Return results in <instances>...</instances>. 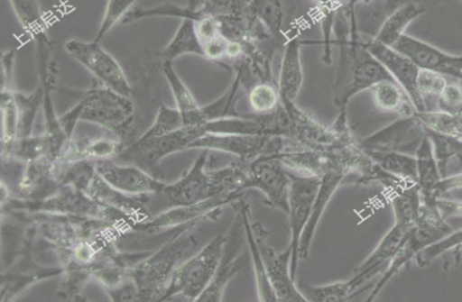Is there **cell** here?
<instances>
[{
	"mask_svg": "<svg viewBox=\"0 0 462 302\" xmlns=\"http://www.w3.org/2000/svg\"><path fill=\"white\" fill-rule=\"evenodd\" d=\"M256 243L263 257L266 273L280 302H308V297L297 288L296 280L291 274V251L287 245L283 251H277L269 242V230L263 224L253 220Z\"/></svg>",
	"mask_w": 462,
	"mask_h": 302,
	"instance_id": "cell-11",
	"label": "cell"
},
{
	"mask_svg": "<svg viewBox=\"0 0 462 302\" xmlns=\"http://www.w3.org/2000/svg\"><path fill=\"white\" fill-rule=\"evenodd\" d=\"M346 180L347 176L346 172L333 165L325 174H323L315 203H313L310 222H308L304 233H302L300 247V259H307L310 257L312 240L315 238V233L321 222L323 213H325L328 204H330L333 196H335V193L337 191V188H340L341 184Z\"/></svg>",
	"mask_w": 462,
	"mask_h": 302,
	"instance_id": "cell-21",
	"label": "cell"
},
{
	"mask_svg": "<svg viewBox=\"0 0 462 302\" xmlns=\"http://www.w3.org/2000/svg\"><path fill=\"white\" fill-rule=\"evenodd\" d=\"M438 206L446 219L453 216H462V202L460 201H448V199L441 197L438 199Z\"/></svg>",
	"mask_w": 462,
	"mask_h": 302,
	"instance_id": "cell-48",
	"label": "cell"
},
{
	"mask_svg": "<svg viewBox=\"0 0 462 302\" xmlns=\"http://www.w3.org/2000/svg\"><path fill=\"white\" fill-rule=\"evenodd\" d=\"M374 106L383 114H394L400 117L413 116L417 110L407 92L395 80H384L371 89Z\"/></svg>",
	"mask_w": 462,
	"mask_h": 302,
	"instance_id": "cell-25",
	"label": "cell"
},
{
	"mask_svg": "<svg viewBox=\"0 0 462 302\" xmlns=\"http://www.w3.org/2000/svg\"><path fill=\"white\" fill-rule=\"evenodd\" d=\"M235 211H239L243 215L246 243L250 251L251 259H253L256 291H258L259 301L279 302L277 296L269 279L264 265L263 257L254 237L253 229V215H251L249 205L245 203L244 198L231 205Z\"/></svg>",
	"mask_w": 462,
	"mask_h": 302,
	"instance_id": "cell-23",
	"label": "cell"
},
{
	"mask_svg": "<svg viewBox=\"0 0 462 302\" xmlns=\"http://www.w3.org/2000/svg\"><path fill=\"white\" fill-rule=\"evenodd\" d=\"M137 2L138 0H106L104 18L94 40L101 42L106 35L130 14V10Z\"/></svg>",
	"mask_w": 462,
	"mask_h": 302,
	"instance_id": "cell-41",
	"label": "cell"
},
{
	"mask_svg": "<svg viewBox=\"0 0 462 302\" xmlns=\"http://www.w3.org/2000/svg\"><path fill=\"white\" fill-rule=\"evenodd\" d=\"M439 110L448 114H462V87L448 83L438 98Z\"/></svg>",
	"mask_w": 462,
	"mask_h": 302,
	"instance_id": "cell-43",
	"label": "cell"
},
{
	"mask_svg": "<svg viewBox=\"0 0 462 302\" xmlns=\"http://www.w3.org/2000/svg\"><path fill=\"white\" fill-rule=\"evenodd\" d=\"M14 52L4 53L2 56V91L13 90L14 74Z\"/></svg>",
	"mask_w": 462,
	"mask_h": 302,
	"instance_id": "cell-47",
	"label": "cell"
},
{
	"mask_svg": "<svg viewBox=\"0 0 462 302\" xmlns=\"http://www.w3.org/2000/svg\"><path fill=\"white\" fill-rule=\"evenodd\" d=\"M207 134L204 126H184L171 134L143 140L125 148L119 160L134 163L135 166L156 177V169L164 158L187 151L198 138Z\"/></svg>",
	"mask_w": 462,
	"mask_h": 302,
	"instance_id": "cell-6",
	"label": "cell"
},
{
	"mask_svg": "<svg viewBox=\"0 0 462 302\" xmlns=\"http://www.w3.org/2000/svg\"><path fill=\"white\" fill-rule=\"evenodd\" d=\"M230 41L223 34L203 43L204 59L210 61H223L228 59V49Z\"/></svg>",
	"mask_w": 462,
	"mask_h": 302,
	"instance_id": "cell-44",
	"label": "cell"
},
{
	"mask_svg": "<svg viewBox=\"0 0 462 302\" xmlns=\"http://www.w3.org/2000/svg\"><path fill=\"white\" fill-rule=\"evenodd\" d=\"M201 223L179 227L161 248L152 252L132 270L140 291V301H162L173 273L197 248L194 230Z\"/></svg>",
	"mask_w": 462,
	"mask_h": 302,
	"instance_id": "cell-2",
	"label": "cell"
},
{
	"mask_svg": "<svg viewBox=\"0 0 462 302\" xmlns=\"http://www.w3.org/2000/svg\"><path fill=\"white\" fill-rule=\"evenodd\" d=\"M425 13L418 3L408 2L394 9L384 20L373 40L376 42L393 46L405 34L409 25Z\"/></svg>",
	"mask_w": 462,
	"mask_h": 302,
	"instance_id": "cell-26",
	"label": "cell"
},
{
	"mask_svg": "<svg viewBox=\"0 0 462 302\" xmlns=\"http://www.w3.org/2000/svg\"><path fill=\"white\" fill-rule=\"evenodd\" d=\"M291 184L289 199V216L291 242L289 248L291 251V274L296 280L299 270L300 247L302 233L310 222L313 203L319 189L321 178L302 177L291 173Z\"/></svg>",
	"mask_w": 462,
	"mask_h": 302,
	"instance_id": "cell-10",
	"label": "cell"
},
{
	"mask_svg": "<svg viewBox=\"0 0 462 302\" xmlns=\"http://www.w3.org/2000/svg\"><path fill=\"white\" fill-rule=\"evenodd\" d=\"M448 84V81L444 75L436 73L434 70H420L418 90L424 101L428 96H436V98H439Z\"/></svg>",
	"mask_w": 462,
	"mask_h": 302,
	"instance_id": "cell-42",
	"label": "cell"
},
{
	"mask_svg": "<svg viewBox=\"0 0 462 302\" xmlns=\"http://www.w3.org/2000/svg\"><path fill=\"white\" fill-rule=\"evenodd\" d=\"M82 122L92 123L125 138L134 117V104L127 96L105 86L81 91L79 104Z\"/></svg>",
	"mask_w": 462,
	"mask_h": 302,
	"instance_id": "cell-5",
	"label": "cell"
},
{
	"mask_svg": "<svg viewBox=\"0 0 462 302\" xmlns=\"http://www.w3.org/2000/svg\"><path fill=\"white\" fill-rule=\"evenodd\" d=\"M66 52L99 81L106 88L117 92L122 96H130L133 88L128 83L125 70L113 55L97 41L90 42L79 39H70L65 43Z\"/></svg>",
	"mask_w": 462,
	"mask_h": 302,
	"instance_id": "cell-8",
	"label": "cell"
},
{
	"mask_svg": "<svg viewBox=\"0 0 462 302\" xmlns=\"http://www.w3.org/2000/svg\"><path fill=\"white\" fill-rule=\"evenodd\" d=\"M236 213L237 214H236L233 224H231L228 233L226 234V243L217 275L208 288L199 296L198 301H223L225 289L229 281L243 268L245 248L248 243H246L243 215L239 211H236Z\"/></svg>",
	"mask_w": 462,
	"mask_h": 302,
	"instance_id": "cell-13",
	"label": "cell"
},
{
	"mask_svg": "<svg viewBox=\"0 0 462 302\" xmlns=\"http://www.w3.org/2000/svg\"><path fill=\"white\" fill-rule=\"evenodd\" d=\"M248 10L269 31L272 37H280L284 23L282 3L276 0H250Z\"/></svg>",
	"mask_w": 462,
	"mask_h": 302,
	"instance_id": "cell-34",
	"label": "cell"
},
{
	"mask_svg": "<svg viewBox=\"0 0 462 302\" xmlns=\"http://www.w3.org/2000/svg\"><path fill=\"white\" fill-rule=\"evenodd\" d=\"M183 55H198L204 58L203 43L199 39L197 23L193 19H183L176 34L163 50V61H173Z\"/></svg>",
	"mask_w": 462,
	"mask_h": 302,
	"instance_id": "cell-28",
	"label": "cell"
},
{
	"mask_svg": "<svg viewBox=\"0 0 462 302\" xmlns=\"http://www.w3.org/2000/svg\"><path fill=\"white\" fill-rule=\"evenodd\" d=\"M182 127H184L183 117L177 107L162 105L159 107L156 120L151 129L141 138L150 140V138L161 137L171 134V133L182 129Z\"/></svg>",
	"mask_w": 462,
	"mask_h": 302,
	"instance_id": "cell-40",
	"label": "cell"
},
{
	"mask_svg": "<svg viewBox=\"0 0 462 302\" xmlns=\"http://www.w3.org/2000/svg\"><path fill=\"white\" fill-rule=\"evenodd\" d=\"M373 0H350L346 10L348 12V17H351V31L353 32H356L357 24L356 23V14H354V9L357 6V5H368L371 4Z\"/></svg>",
	"mask_w": 462,
	"mask_h": 302,
	"instance_id": "cell-49",
	"label": "cell"
},
{
	"mask_svg": "<svg viewBox=\"0 0 462 302\" xmlns=\"http://www.w3.org/2000/svg\"><path fill=\"white\" fill-rule=\"evenodd\" d=\"M364 46L384 66L393 78L407 92L417 112H424L428 105L418 90V78L420 69L408 56L400 53L392 46L369 40Z\"/></svg>",
	"mask_w": 462,
	"mask_h": 302,
	"instance_id": "cell-14",
	"label": "cell"
},
{
	"mask_svg": "<svg viewBox=\"0 0 462 302\" xmlns=\"http://www.w3.org/2000/svg\"><path fill=\"white\" fill-rule=\"evenodd\" d=\"M276 2L282 3V0H276Z\"/></svg>",
	"mask_w": 462,
	"mask_h": 302,
	"instance_id": "cell-50",
	"label": "cell"
},
{
	"mask_svg": "<svg viewBox=\"0 0 462 302\" xmlns=\"http://www.w3.org/2000/svg\"><path fill=\"white\" fill-rule=\"evenodd\" d=\"M250 0H204L199 14L224 20L248 14Z\"/></svg>",
	"mask_w": 462,
	"mask_h": 302,
	"instance_id": "cell-39",
	"label": "cell"
},
{
	"mask_svg": "<svg viewBox=\"0 0 462 302\" xmlns=\"http://www.w3.org/2000/svg\"><path fill=\"white\" fill-rule=\"evenodd\" d=\"M392 48L408 56L420 69L434 70L462 81V55L444 52L425 41L404 34Z\"/></svg>",
	"mask_w": 462,
	"mask_h": 302,
	"instance_id": "cell-17",
	"label": "cell"
},
{
	"mask_svg": "<svg viewBox=\"0 0 462 302\" xmlns=\"http://www.w3.org/2000/svg\"><path fill=\"white\" fill-rule=\"evenodd\" d=\"M383 170L403 180L417 182V159L402 151H365Z\"/></svg>",
	"mask_w": 462,
	"mask_h": 302,
	"instance_id": "cell-30",
	"label": "cell"
},
{
	"mask_svg": "<svg viewBox=\"0 0 462 302\" xmlns=\"http://www.w3.org/2000/svg\"><path fill=\"white\" fill-rule=\"evenodd\" d=\"M10 3L23 29L35 40V42L50 41L46 33L48 28L43 19L42 9L38 0H10Z\"/></svg>",
	"mask_w": 462,
	"mask_h": 302,
	"instance_id": "cell-32",
	"label": "cell"
},
{
	"mask_svg": "<svg viewBox=\"0 0 462 302\" xmlns=\"http://www.w3.org/2000/svg\"><path fill=\"white\" fill-rule=\"evenodd\" d=\"M95 167L106 183L127 196H152L161 191L164 186L163 182L143 169L135 165H117L113 159L96 160Z\"/></svg>",
	"mask_w": 462,
	"mask_h": 302,
	"instance_id": "cell-16",
	"label": "cell"
},
{
	"mask_svg": "<svg viewBox=\"0 0 462 302\" xmlns=\"http://www.w3.org/2000/svg\"><path fill=\"white\" fill-rule=\"evenodd\" d=\"M425 135L424 126L420 124L414 114L413 116L400 117L392 124L363 138L359 141V144L365 151L408 153L410 150H414L415 152Z\"/></svg>",
	"mask_w": 462,
	"mask_h": 302,
	"instance_id": "cell-15",
	"label": "cell"
},
{
	"mask_svg": "<svg viewBox=\"0 0 462 302\" xmlns=\"http://www.w3.org/2000/svg\"><path fill=\"white\" fill-rule=\"evenodd\" d=\"M244 198V192L223 194L207 201L169 209L157 216L138 223L132 230L140 233L171 232L172 229L186 226L192 223H202L205 220H217L226 205H233Z\"/></svg>",
	"mask_w": 462,
	"mask_h": 302,
	"instance_id": "cell-9",
	"label": "cell"
},
{
	"mask_svg": "<svg viewBox=\"0 0 462 302\" xmlns=\"http://www.w3.org/2000/svg\"><path fill=\"white\" fill-rule=\"evenodd\" d=\"M244 73V68H240L227 91L212 104L201 106L199 112V125L203 126L208 122L223 119V117L241 115L236 114L235 105L238 99L240 86L243 84Z\"/></svg>",
	"mask_w": 462,
	"mask_h": 302,
	"instance_id": "cell-31",
	"label": "cell"
},
{
	"mask_svg": "<svg viewBox=\"0 0 462 302\" xmlns=\"http://www.w3.org/2000/svg\"><path fill=\"white\" fill-rule=\"evenodd\" d=\"M462 188V172L454 174V176H446L436 184L434 191L430 194L428 198H422L423 202H436L439 198H441L455 189Z\"/></svg>",
	"mask_w": 462,
	"mask_h": 302,
	"instance_id": "cell-45",
	"label": "cell"
},
{
	"mask_svg": "<svg viewBox=\"0 0 462 302\" xmlns=\"http://www.w3.org/2000/svg\"><path fill=\"white\" fill-rule=\"evenodd\" d=\"M426 135L432 142L434 155L438 160L441 176H448V165L453 159H460L462 160V140L458 137L441 134V133L426 130Z\"/></svg>",
	"mask_w": 462,
	"mask_h": 302,
	"instance_id": "cell-35",
	"label": "cell"
},
{
	"mask_svg": "<svg viewBox=\"0 0 462 302\" xmlns=\"http://www.w3.org/2000/svg\"><path fill=\"white\" fill-rule=\"evenodd\" d=\"M290 140L281 136L204 134L193 142L189 150L214 151L238 158L249 165L261 157H275L283 152Z\"/></svg>",
	"mask_w": 462,
	"mask_h": 302,
	"instance_id": "cell-7",
	"label": "cell"
},
{
	"mask_svg": "<svg viewBox=\"0 0 462 302\" xmlns=\"http://www.w3.org/2000/svg\"><path fill=\"white\" fill-rule=\"evenodd\" d=\"M415 116L424 129L458 137L462 140V114H448L440 111L426 110L417 112Z\"/></svg>",
	"mask_w": 462,
	"mask_h": 302,
	"instance_id": "cell-36",
	"label": "cell"
},
{
	"mask_svg": "<svg viewBox=\"0 0 462 302\" xmlns=\"http://www.w3.org/2000/svg\"><path fill=\"white\" fill-rule=\"evenodd\" d=\"M410 229L393 224V226L383 235L381 243L368 255V258L353 270L351 279L356 284L357 288L365 284L368 279L374 278V275L383 272L390 261L397 253L405 234L408 233Z\"/></svg>",
	"mask_w": 462,
	"mask_h": 302,
	"instance_id": "cell-20",
	"label": "cell"
},
{
	"mask_svg": "<svg viewBox=\"0 0 462 302\" xmlns=\"http://www.w3.org/2000/svg\"><path fill=\"white\" fill-rule=\"evenodd\" d=\"M453 232L454 229L449 226L443 214H441L438 206V201L423 202L417 224L405 234L397 253L390 261L387 268L384 269L381 279L374 286L366 301L376 300L389 281L399 274L405 265L417 259L418 255L423 252L426 248L439 243V240L448 237Z\"/></svg>",
	"mask_w": 462,
	"mask_h": 302,
	"instance_id": "cell-3",
	"label": "cell"
},
{
	"mask_svg": "<svg viewBox=\"0 0 462 302\" xmlns=\"http://www.w3.org/2000/svg\"><path fill=\"white\" fill-rule=\"evenodd\" d=\"M246 166L248 186L264 197L269 206L289 212L291 172L274 157H261Z\"/></svg>",
	"mask_w": 462,
	"mask_h": 302,
	"instance_id": "cell-12",
	"label": "cell"
},
{
	"mask_svg": "<svg viewBox=\"0 0 462 302\" xmlns=\"http://www.w3.org/2000/svg\"><path fill=\"white\" fill-rule=\"evenodd\" d=\"M249 105L254 115H266L274 112L281 105L279 88L269 81H261L251 88Z\"/></svg>",
	"mask_w": 462,
	"mask_h": 302,
	"instance_id": "cell-37",
	"label": "cell"
},
{
	"mask_svg": "<svg viewBox=\"0 0 462 302\" xmlns=\"http://www.w3.org/2000/svg\"><path fill=\"white\" fill-rule=\"evenodd\" d=\"M162 73L172 91L176 107L182 114L184 126H201L199 123V112L201 110V105L198 104L191 90L188 88L181 77L174 69L172 61H163Z\"/></svg>",
	"mask_w": 462,
	"mask_h": 302,
	"instance_id": "cell-27",
	"label": "cell"
},
{
	"mask_svg": "<svg viewBox=\"0 0 462 302\" xmlns=\"http://www.w3.org/2000/svg\"><path fill=\"white\" fill-rule=\"evenodd\" d=\"M209 151L199 153L193 166L172 184L164 183L156 194L147 196L148 219L169 211V209L188 206L223 196V194L246 191L248 171L241 162L207 170Z\"/></svg>",
	"mask_w": 462,
	"mask_h": 302,
	"instance_id": "cell-1",
	"label": "cell"
},
{
	"mask_svg": "<svg viewBox=\"0 0 462 302\" xmlns=\"http://www.w3.org/2000/svg\"><path fill=\"white\" fill-rule=\"evenodd\" d=\"M357 290V286L352 279L338 280L331 284L313 286L310 290L308 299L316 302L348 301L358 295Z\"/></svg>",
	"mask_w": 462,
	"mask_h": 302,
	"instance_id": "cell-38",
	"label": "cell"
},
{
	"mask_svg": "<svg viewBox=\"0 0 462 302\" xmlns=\"http://www.w3.org/2000/svg\"><path fill=\"white\" fill-rule=\"evenodd\" d=\"M125 138L106 131L105 135L73 136L68 147L60 159V162H74L81 160H100L113 159L121 155L125 151Z\"/></svg>",
	"mask_w": 462,
	"mask_h": 302,
	"instance_id": "cell-19",
	"label": "cell"
},
{
	"mask_svg": "<svg viewBox=\"0 0 462 302\" xmlns=\"http://www.w3.org/2000/svg\"><path fill=\"white\" fill-rule=\"evenodd\" d=\"M301 45L300 41L297 39L289 41L285 45L281 60L279 83H277L281 101L296 102L304 85Z\"/></svg>",
	"mask_w": 462,
	"mask_h": 302,
	"instance_id": "cell-22",
	"label": "cell"
},
{
	"mask_svg": "<svg viewBox=\"0 0 462 302\" xmlns=\"http://www.w3.org/2000/svg\"><path fill=\"white\" fill-rule=\"evenodd\" d=\"M226 243V234H218L198 254L184 261L173 273L162 301L181 295L188 301H198L217 275Z\"/></svg>",
	"mask_w": 462,
	"mask_h": 302,
	"instance_id": "cell-4",
	"label": "cell"
},
{
	"mask_svg": "<svg viewBox=\"0 0 462 302\" xmlns=\"http://www.w3.org/2000/svg\"><path fill=\"white\" fill-rule=\"evenodd\" d=\"M197 23V31L202 43L218 37L220 33V23L217 18L202 15L201 18L195 22Z\"/></svg>",
	"mask_w": 462,
	"mask_h": 302,
	"instance_id": "cell-46",
	"label": "cell"
},
{
	"mask_svg": "<svg viewBox=\"0 0 462 302\" xmlns=\"http://www.w3.org/2000/svg\"><path fill=\"white\" fill-rule=\"evenodd\" d=\"M388 193L394 224L405 228H412L418 222L423 205L422 194L417 182H405Z\"/></svg>",
	"mask_w": 462,
	"mask_h": 302,
	"instance_id": "cell-24",
	"label": "cell"
},
{
	"mask_svg": "<svg viewBox=\"0 0 462 302\" xmlns=\"http://www.w3.org/2000/svg\"><path fill=\"white\" fill-rule=\"evenodd\" d=\"M414 156L417 159V184L422 198H428L434 191L436 184L443 178L428 135L420 142Z\"/></svg>",
	"mask_w": 462,
	"mask_h": 302,
	"instance_id": "cell-29",
	"label": "cell"
},
{
	"mask_svg": "<svg viewBox=\"0 0 462 302\" xmlns=\"http://www.w3.org/2000/svg\"><path fill=\"white\" fill-rule=\"evenodd\" d=\"M20 114L15 92L2 91V145L3 156L8 155L19 140Z\"/></svg>",
	"mask_w": 462,
	"mask_h": 302,
	"instance_id": "cell-33",
	"label": "cell"
},
{
	"mask_svg": "<svg viewBox=\"0 0 462 302\" xmlns=\"http://www.w3.org/2000/svg\"><path fill=\"white\" fill-rule=\"evenodd\" d=\"M33 234L23 250V258L12 269L2 274V301H9L22 295L31 285L38 281L56 278L64 272L60 268H41L33 262L30 248Z\"/></svg>",
	"mask_w": 462,
	"mask_h": 302,
	"instance_id": "cell-18",
	"label": "cell"
}]
</instances>
